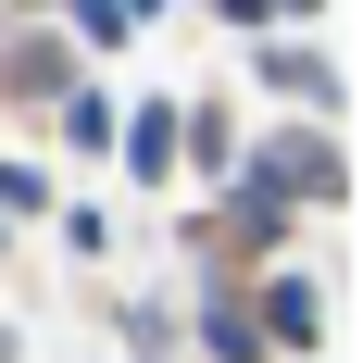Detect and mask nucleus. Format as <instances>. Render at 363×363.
<instances>
[{
  "label": "nucleus",
  "instance_id": "f257e3e1",
  "mask_svg": "<svg viewBox=\"0 0 363 363\" xmlns=\"http://www.w3.org/2000/svg\"><path fill=\"white\" fill-rule=\"evenodd\" d=\"M263 176L289 188V201H338V188H351V176H338V150L313 138V125H289V138H263Z\"/></svg>",
  "mask_w": 363,
  "mask_h": 363
},
{
  "label": "nucleus",
  "instance_id": "f03ea898",
  "mask_svg": "<svg viewBox=\"0 0 363 363\" xmlns=\"http://www.w3.org/2000/svg\"><path fill=\"white\" fill-rule=\"evenodd\" d=\"M201 338H213V363H263V313H251L238 289H213V301H201Z\"/></svg>",
  "mask_w": 363,
  "mask_h": 363
},
{
  "label": "nucleus",
  "instance_id": "7ed1b4c3",
  "mask_svg": "<svg viewBox=\"0 0 363 363\" xmlns=\"http://www.w3.org/2000/svg\"><path fill=\"white\" fill-rule=\"evenodd\" d=\"M263 313H276V338H289V351H313V338H326V289H313V276H276V301H263Z\"/></svg>",
  "mask_w": 363,
  "mask_h": 363
},
{
  "label": "nucleus",
  "instance_id": "20e7f679",
  "mask_svg": "<svg viewBox=\"0 0 363 363\" xmlns=\"http://www.w3.org/2000/svg\"><path fill=\"white\" fill-rule=\"evenodd\" d=\"M113 138H125V176H150V188H163V163H176V113L150 101L138 125H113Z\"/></svg>",
  "mask_w": 363,
  "mask_h": 363
},
{
  "label": "nucleus",
  "instance_id": "39448f33",
  "mask_svg": "<svg viewBox=\"0 0 363 363\" xmlns=\"http://www.w3.org/2000/svg\"><path fill=\"white\" fill-rule=\"evenodd\" d=\"M263 88H289V101H338V75L313 50H263Z\"/></svg>",
  "mask_w": 363,
  "mask_h": 363
},
{
  "label": "nucleus",
  "instance_id": "423d86ee",
  "mask_svg": "<svg viewBox=\"0 0 363 363\" xmlns=\"http://www.w3.org/2000/svg\"><path fill=\"white\" fill-rule=\"evenodd\" d=\"M176 150H201V163H238V125H225V113H188V125H176Z\"/></svg>",
  "mask_w": 363,
  "mask_h": 363
},
{
  "label": "nucleus",
  "instance_id": "0eeeda50",
  "mask_svg": "<svg viewBox=\"0 0 363 363\" xmlns=\"http://www.w3.org/2000/svg\"><path fill=\"white\" fill-rule=\"evenodd\" d=\"M63 138H88V150L113 138V101H101V88H63Z\"/></svg>",
  "mask_w": 363,
  "mask_h": 363
},
{
  "label": "nucleus",
  "instance_id": "6e6552de",
  "mask_svg": "<svg viewBox=\"0 0 363 363\" xmlns=\"http://www.w3.org/2000/svg\"><path fill=\"white\" fill-rule=\"evenodd\" d=\"M0 201H13V213H38V201H50V176H38V163H0Z\"/></svg>",
  "mask_w": 363,
  "mask_h": 363
},
{
  "label": "nucleus",
  "instance_id": "1a4fd4ad",
  "mask_svg": "<svg viewBox=\"0 0 363 363\" xmlns=\"http://www.w3.org/2000/svg\"><path fill=\"white\" fill-rule=\"evenodd\" d=\"M75 26H88V38H125V13H113V0H75Z\"/></svg>",
  "mask_w": 363,
  "mask_h": 363
},
{
  "label": "nucleus",
  "instance_id": "9d476101",
  "mask_svg": "<svg viewBox=\"0 0 363 363\" xmlns=\"http://www.w3.org/2000/svg\"><path fill=\"white\" fill-rule=\"evenodd\" d=\"M225 13H238V26H263V13H276V0H225Z\"/></svg>",
  "mask_w": 363,
  "mask_h": 363
},
{
  "label": "nucleus",
  "instance_id": "9b49d317",
  "mask_svg": "<svg viewBox=\"0 0 363 363\" xmlns=\"http://www.w3.org/2000/svg\"><path fill=\"white\" fill-rule=\"evenodd\" d=\"M276 13H313V0H276Z\"/></svg>",
  "mask_w": 363,
  "mask_h": 363
}]
</instances>
